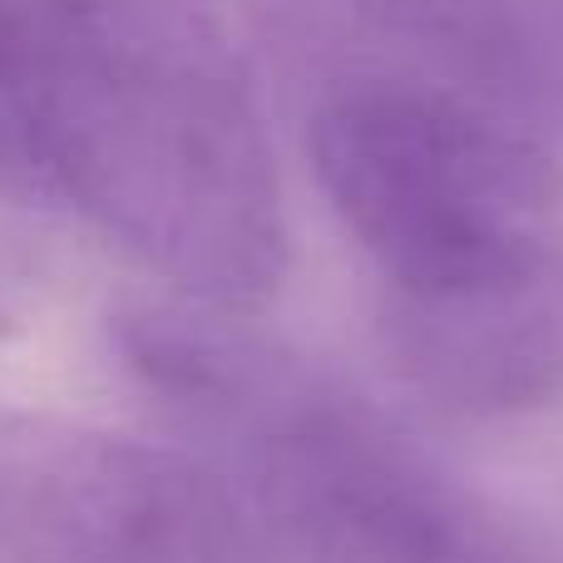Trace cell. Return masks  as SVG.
Segmentation results:
<instances>
[{"mask_svg": "<svg viewBox=\"0 0 563 563\" xmlns=\"http://www.w3.org/2000/svg\"><path fill=\"white\" fill-rule=\"evenodd\" d=\"M119 346L188 450L243 489L282 563H554L400 420L238 311L144 307Z\"/></svg>", "mask_w": 563, "mask_h": 563, "instance_id": "cell-3", "label": "cell"}, {"mask_svg": "<svg viewBox=\"0 0 563 563\" xmlns=\"http://www.w3.org/2000/svg\"><path fill=\"white\" fill-rule=\"evenodd\" d=\"M40 194L178 301L253 317L291 257L287 198L218 0H5Z\"/></svg>", "mask_w": 563, "mask_h": 563, "instance_id": "cell-1", "label": "cell"}, {"mask_svg": "<svg viewBox=\"0 0 563 563\" xmlns=\"http://www.w3.org/2000/svg\"><path fill=\"white\" fill-rule=\"evenodd\" d=\"M0 188L40 194L30 144H25V119H20V95H15V49H10L5 0H0Z\"/></svg>", "mask_w": 563, "mask_h": 563, "instance_id": "cell-6", "label": "cell"}, {"mask_svg": "<svg viewBox=\"0 0 563 563\" xmlns=\"http://www.w3.org/2000/svg\"><path fill=\"white\" fill-rule=\"evenodd\" d=\"M0 515L35 563H282L243 489L188 445L0 440Z\"/></svg>", "mask_w": 563, "mask_h": 563, "instance_id": "cell-4", "label": "cell"}, {"mask_svg": "<svg viewBox=\"0 0 563 563\" xmlns=\"http://www.w3.org/2000/svg\"><path fill=\"white\" fill-rule=\"evenodd\" d=\"M247 15L301 109L426 95L534 124L554 89L534 0H247Z\"/></svg>", "mask_w": 563, "mask_h": 563, "instance_id": "cell-5", "label": "cell"}, {"mask_svg": "<svg viewBox=\"0 0 563 563\" xmlns=\"http://www.w3.org/2000/svg\"><path fill=\"white\" fill-rule=\"evenodd\" d=\"M307 164L376 273L390 371L470 420L563 400V164L534 124L460 99L301 109Z\"/></svg>", "mask_w": 563, "mask_h": 563, "instance_id": "cell-2", "label": "cell"}]
</instances>
